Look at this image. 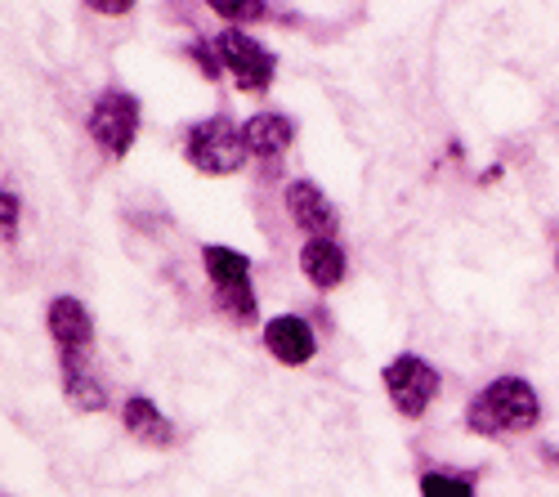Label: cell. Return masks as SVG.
Listing matches in <instances>:
<instances>
[{
	"mask_svg": "<svg viewBox=\"0 0 559 497\" xmlns=\"http://www.w3.org/2000/svg\"><path fill=\"white\" fill-rule=\"evenodd\" d=\"M542 417V399L533 394L528 381L520 377H501L492 381L484 394H475V403L465 409V422H471L475 435H520V430H533Z\"/></svg>",
	"mask_w": 559,
	"mask_h": 497,
	"instance_id": "cell-1",
	"label": "cell"
},
{
	"mask_svg": "<svg viewBox=\"0 0 559 497\" xmlns=\"http://www.w3.org/2000/svg\"><path fill=\"white\" fill-rule=\"evenodd\" d=\"M90 313H85V305L81 300H72V296H59L55 305H50V336L63 345V350H85L90 345Z\"/></svg>",
	"mask_w": 559,
	"mask_h": 497,
	"instance_id": "cell-10",
	"label": "cell"
},
{
	"mask_svg": "<svg viewBox=\"0 0 559 497\" xmlns=\"http://www.w3.org/2000/svg\"><path fill=\"white\" fill-rule=\"evenodd\" d=\"M121 417H126V430L139 439V443H170V422L153 409V399H144V394H134V399H126V409H121Z\"/></svg>",
	"mask_w": 559,
	"mask_h": 497,
	"instance_id": "cell-11",
	"label": "cell"
},
{
	"mask_svg": "<svg viewBox=\"0 0 559 497\" xmlns=\"http://www.w3.org/2000/svg\"><path fill=\"white\" fill-rule=\"evenodd\" d=\"M215 305H219L224 313H233V319H242V323L255 319V296H251L247 283H228V287H219V292H215Z\"/></svg>",
	"mask_w": 559,
	"mask_h": 497,
	"instance_id": "cell-14",
	"label": "cell"
},
{
	"mask_svg": "<svg viewBox=\"0 0 559 497\" xmlns=\"http://www.w3.org/2000/svg\"><path fill=\"white\" fill-rule=\"evenodd\" d=\"M215 55L224 63V72H233L242 90H264L273 81V55L264 50L260 40H251L247 32H219L215 36Z\"/></svg>",
	"mask_w": 559,
	"mask_h": 497,
	"instance_id": "cell-4",
	"label": "cell"
},
{
	"mask_svg": "<svg viewBox=\"0 0 559 497\" xmlns=\"http://www.w3.org/2000/svg\"><path fill=\"white\" fill-rule=\"evenodd\" d=\"M85 5L95 10V14H126V10L134 5V0H85Z\"/></svg>",
	"mask_w": 559,
	"mask_h": 497,
	"instance_id": "cell-17",
	"label": "cell"
},
{
	"mask_svg": "<svg viewBox=\"0 0 559 497\" xmlns=\"http://www.w3.org/2000/svg\"><path fill=\"white\" fill-rule=\"evenodd\" d=\"M206 5L228 23H255L264 19V0H206Z\"/></svg>",
	"mask_w": 559,
	"mask_h": 497,
	"instance_id": "cell-15",
	"label": "cell"
},
{
	"mask_svg": "<svg viewBox=\"0 0 559 497\" xmlns=\"http://www.w3.org/2000/svg\"><path fill=\"white\" fill-rule=\"evenodd\" d=\"M385 390L394 399V409L403 417H421L430 409V399L439 394V372L416 354H399L385 368Z\"/></svg>",
	"mask_w": 559,
	"mask_h": 497,
	"instance_id": "cell-3",
	"label": "cell"
},
{
	"mask_svg": "<svg viewBox=\"0 0 559 497\" xmlns=\"http://www.w3.org/2000/svg\"><path fill=\"white\" fill-rule=\"evenodd\" d=\"M0 211H5V238H10V234H14V224H19V198L5 193V198H0Z\"/></svg>",
	"mask_w": 559,
	"mask_h": 497,
	"instance_id": "cell-18",
	"label": "cell"
},
{
	"mask_svg": "<svg viewBox=\"0 0 559 497\" xmlns=\"http://www.w3.org/2000/svg\"><path fill=\"white\" fill-rule=\"evenodd\" d=\"M264 345H269V354L277 358V364H292V368H300L313 358V332H309L305 319H292V313H283V319H273L264 328Z\"/></svg>",
	"mask_w": 559,
	"mask_h": 497,
	"instance_id": "cell-7",
	"label": "cell"
},
{
	"mask_svg": "<svg viewBox=\"0 0 559 497\" xmlns=\"http://www.w3.org/2000/svg\"><path fill=\"white\" fill-rule=\"evenodd\" d=\"M242 134H247V149L255 157H277V153H287V144L296 140V126L283 113H255L242 126Z\"/></svg>",
	"mask_w": 559,
	"mask_h": 497,
	"instance_id": "cell-9",
	"label": "cell"
},
{
	"mask_svg": "<svg viewBox=\"0 0 559 497\" xmlns=\"http://www.w3.org/2000/svg\"><path fill=\"white\" fill-rule=\"evenodd\" d=\"M206 274L215 279V287H228V283H247L251 264H247L242 251H233V247H206Z\"/></svg>",
	"mask_w": 559,
	"mask_h": 497,
	"instance_id": "cell-12",
	"label": "cell"
},
{
	"mask_svg": "<svg viewBox=\"0 0 559 497\" xmlns=\"http://www.w3.org/2000/svg\"><path fill=\"white\" fill-rule=\"evenodd\" d=\"M300 269H305V279L322 292H332L341 279H345V251L332 242V238H309L300 247Z\"/></svg>",
	"mask_w": 559,
	"mask_h": 497,
	"instance_id": "cell-8",
	"label": "cell"
},
{
	"mask_svg": "<svg viewBox=\"0 0 559 497\" xmlns=\"http://www.w3.org/2000/svg\"><path fill=\"white\" fill-rule=\"evenodd\" d=\"M421 493H426V497H475L471 484L456 480V475H426V480H421Z\"/></svg>",
	"mask_w": 559,
	"mask_h": 497,
	"instance_id": "cell-16",
	"label": "cell"
},
{
	"mask_svg": "<svg viewBox=\"0 0 559 497\" xmlns=\"http://www.w3.org/2000/svg\"><path fill=\"white\" fill-rule=\"evenodd\" d=\"M287 211L309 238H332L336 234V206L322 198V189L309 185V179H296V185L287 189Z\"/></svg>",
	"mask_w": 559,
	"mask_h": 497,
	"instance_id": "cell-6",
	"label": "cell"
},
{
	"mask_svg": "<svg viewBox=\"0 0 559 497\" xmlns=\"http://www.w3.org/2000/svg\"><path fill=\"white\" fill-rule=\"evenodd\" d=\"M68 403H72V409H81V413H99L108 403V394H104L99 381H90L85 372H72L68 377Z\"/></svg>",
	"mask_w": 559,
	"mask_h": 497,
	"instance_id": "cell-13",
	"label": "cell"
},
{
	"mask_svg": "<svg viewBox=\"0 0 559 497\" xmlns=\"http://www.w3.org/2000/svg\"><path fill=\"white\" fill-rule=\"evenodd\" d=\"M134 130H139V108L130 95H104L90 113V134H95V144L108 153V157H121L130 144H134Z\"/></svg>",
	"mask_w": 559,
	"mask_h": 497,
	"instance_id": "cell-5",
	"label": "cell"
},
{
	"mask_svg": "<svg viewBox=\"0 0 559 497\" xmlns=\"http://www.w3.org/2000/svg\"><path fill=\"white\" fill-rule=\"evenodd\" d=\"M183 149H189V162L206 175H228V170H238L247 162V134L233 126L228 117H211L202 126L189 130V140H183Z\"/></svg>",
	"mask_w": 559,
	"mask_h": 497,
	"instance_id": "cell-2",
	"label": "cell"
}]
</instances>
